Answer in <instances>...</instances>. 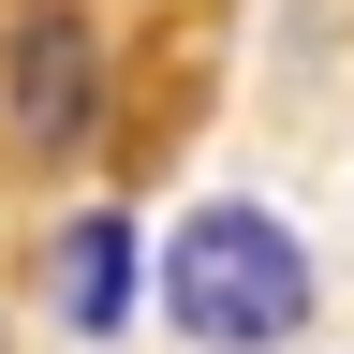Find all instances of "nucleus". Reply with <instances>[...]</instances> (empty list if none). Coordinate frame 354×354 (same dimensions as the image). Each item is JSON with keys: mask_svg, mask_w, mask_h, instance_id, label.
Here are the masks:
<instances>
[{"mask_svg": "<svg viewBox=\"0 0 354 354\" xmlns=\"http://www.w3.org/2000/svg\"><path fill=\"white\" fill-rule=\"evenodd\" d=\"M162 325L177 339H207V354H266V339H295L310 325V251L281 236V207H192L162 236Z\"/></svg>", "mask_w": 354, "mask_h": 354, "instance_id": "1", "label": "nucleus"}, {"mask_svg": "<svg viewBox=\"0 0 354 354\" xmlns=\"http://www.w3.org/2000/svg\"><path fill=\"white\" fill-rule=\"evenodd\" d=\"M88 30H74V0H15V15H0V104H15V133L30 148H88Z\"/></svg>", "mask_w": 354, "mask_h": 354, "instance_id": "2", "label": "nucleus"}, {"mask_svg": "<svg viewBox=\"0 0 354 354\" xmlns=\"http://www.w3.org/2000/svg\"><path fill=\"white\" fill-rule=\"evenodd\" d=\"M44 310H59L74 339H118V325H133V221H118V207H74V221H59Z\"/></svg>", "mask_w": 354, "mask_h": 354, "instance_id": "3", "label": "nucleus"}]
</instances>
